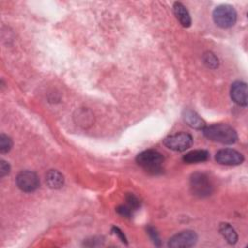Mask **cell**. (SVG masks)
<instances>
[{
	"label": "cell",
	"mask_w": 248,
	"mask_h": 248,
	"mask_svg": "<svg viewBox=\"0 0 248 248\" xmlns=\"http://www.w3.org/2000/svg\"><path fill=\"white\" fill-rule=\"evenodd\" d=\"M46 181L49 188L59 189L64 184V176L56 170H49L46 174Z\"/></svg>",
	"instance_id": "13"
},
{
	"label": "cell",
	"mask_w": 248,
	"mask_h": 248,
	"mask_svg": "<svg viewBox=\"0 0 248 248\" xmlns=\"http://www.w3.org/2000/svg\"><path fill=\"white\" fill-rule=\"evenodd\" d=\"M147 233L149 234L151 240L153 241V243H154L156 246H160V245H161V240H160L159 234H158L157 231H156L154 228L148 227V228H147Z\"/></svg>",
	"instance_id": "18"
},
{
	"label": "cell",
	"mask_w": 248,
	"mask_h": 248,
	"mask_svg": "<svg viewBox=\"0 0 248 248\" xmlns=\"http://www.w3.org/2000/svg\"><path fill=\"white\" fill-rule=\"evenodd\" d=\"M10 170H11L10 165L6 161L1 160V162H0V176L4 177L5 175L9 174Z\"/></svg>",
	"instance_id": "20"
},
{
	"label": "cell",
	"mask_w": 248,
	"mask_h": 248,
	"mask_svg": "<svg viewBox=\"0 0 248 248\" xmlns=\"http://www.w3.org/2000/svg\"><path fill=\"white\" fill-rule=\"evenodd\" d=\"M112 232L120 238V240L123 242V243H125V244H127V239H126V236H125V234H124V232L119 229V228H117V227H113L112 228Z\"/></svg>",
	"instance_id": "21"
},
{
	"label": "cell",
	"mask_w": 248,
	"mask_h": 248,
	"mask_svg": "<svg viewBox=\"0 0 248 248\" xmlns=\"http://www.w3.org/2000/svg\"><path fill=\"white\" fill-rule=\"evenodd\" d=\"M163 142L169 149L182 152L192 146L193 138L190 134L181 132L165 138Z\"/></svg>",
	"instance_id": "5"
},
{
	"label": "cell",
	"mask_w": 248,
	"mask_h": 248,
	"mask_svg": "<svg viewBox=\"0 0 248 248\" xmlns=\"http://www.w3.org/2000/svg\"><path fill=\"white\" fill-rule=\"evenodd\" d=\"M203 62L204 64L210 69H216L219 65V60L216 55L210 51L205 52L203 55Z\"/></svg>",
	"instance_id": "15"
},
{
	"label": "cell",
	"mask_w": 248,
	"mask_h": 248,
	"mask_svg": "<svg viewBox=\"0 0 248 248\" xmlns=\"http://www.w3.org/2000/svg\"><path fill=\"white\" fill-rule=\"evenodd\" d=\"M126 201H127V205H128L132 210L138 209L139 206L140 205V200H139L134 194L128 193V194L126 195Z\"/></svg>",
	"instance_id": "17"
},
{
	"label": "cell",
	"mask_w": 248,
	"mask_h": 248,
	"mask_svg": "<svg viewBox=\"0 0 248 248\" xmlns=\"http://www.w3.org/2000/svg\"><path fill=\"white\" fill-rule=\"evenodd\" d=\"M220 233L230 244H235L238 239V235L235 230L229 223H221L219 225Z\"/></svg>",
	"instance_id": "14"
},
{
	"label": "cell",
	"mask_w": 248,
	"mask_h": 248,
	"mask_svg": "<svg viewBox=\"0 0 248 248\" xmlns=\"http://www.w3.org/2000/svg\"><path fill=\"white\" fill-rule=\"evenodd\" d=\"M198 241V235L194 231H182L171 236L168 242V246L171 248L179 247H192Z\"/></svg>",
	"instance_id": "7"
},
{
	"label": "cell",
	"mask_w": 248,
	"mask_h": 248,
	"mask_svg": "<svg viewBox=\"0 0 248 248\" xmlns=\"http://www.w3.org/2000/svg\"><path fill=\"white\" fill-rule=\"evenodd\" d=\"M136 161L146 171L156 174L162 171L164 157L160 152L153 149H148L138 154Z\"/></svg>",
	"instance_id": "2"
},
{
	"label": "cell",
	"mask_w": 248,
	"mask_h": 248,
	"mask_svg": "<svg viewBox=\"0 0 248 248\" xmlns=\"http://www.w3.org/2000/svg\"><path fill=\"white\" fill-rule=\"evenodd\" d=\"M173 13L175 17L183 27H189L191 25L192 19L190 14L182 3L175 2L173 4Z\"/></svg>",
	"instance_id": "11"
},
{
	"label": "cell",
	"mask_w": 248,
	"mask_h": 248,
	"mask_svg": "<svg viewBox=\"0 0 248 248\" xmlns=\"http://www.w3.org/2000/svg\"><path fill=\"white\" fill-rule=\"evenodd\" d=\"M116 211L124 216V217H130L132 215V209L128 206V205H119L117 208H116Z\"/></svg>",
	"instance_id": "19"
},
{
	"label": "cell",
	"mask_w": 248,
	"mask_h": 248,
	"mask_svg": "<svg viewBox=\"0 0 248 248\" xmlns=\"http://www.w3.org/2000/svg\"><path fill=\"white\" fill-rule=\"evenodd\" d=\"M202 133L208 140L223 144H232L237 140L235 130L228 124L218 123L205 126L202 129Z\"/></svg>",
	"instance_id": "1"
},
{
	"label": "cell",
	"mask_w": 248,
	"mask_h": 248,
	"mask_svg": "<svg viewBox=\"0 0 248 248\" xmlns=\"http://www.w3.org/2000/svg\"><path fill=\"white\" fill-rule=\"evenodd\" d=\"M231 98L239 106H247V84L243 81H234L231 87Z\"/></svg>",
	"instance_id": "9"
},
{
	"label": "cell",
	"mask_w": 248,
	"mask_h": 248,
	"mask_svg": "<svg viewBox=\"0 0 248 248\" xmlns=\"http://www.w3.org/2000/svg\"><path fill=\"white\" fill-rule=\"evenodd\" d=\"M182 116H183L185 123L193 129L202 130L206 126L205 121L196 111H194L190 108H185Z\"/></svg>",
	"instance_id": "10"
},
{
	"label": "cell",
	"mask_w": 248,
	"mask_h": 248,
	"mask_svg": "<svg viewBox=\"0 0 248 248\" xmlns=\"http://www.w3.org/2000/svg\"><path fill=\"white\" fill-rule=\"evenodd\" d=\"M209 158V152L204 149H197L192 150L186 153L182 160L187 164H194V163H201L204 162Z\"/></svg>",
	"instance_id": "12"
},
{
	"label": "cell",
	"mask_w": 248,
	"mask_h": 248,
	"mask_svg": "<svg viewBox=\"0 0 248 248\" xmlns=\"http://www.w3.org/2000/svg\"><path fill=\"white\" fill-rule=\"evenodd\" d=\"M190 188L192 193L200 198L209 196L213 190L208 176L202 172H195L191 175Z\"/></svg>",
	"instance_id": "4"
},
{
	"label": "cell",
	"mask_w": 248,
	"mask_h": 248,
	"mask_svg": "<svg viewBox=\"0 0 248 248\" xmlns=\"http://www.w3.org/2000/svg\"><path fill=\"white\" fill-rule=\"evenodd\" d=\"M16 182L17 187L21 191L26 193H31L36 191L40 185V180L38 175L31 170L20 171L16 178Z\"/></svg>",
	"instance_id": "6"
},
{
	"label": "cell",
	"mask_w": 248,
	"mask_h": 248,
	"mask_svg": "<svg viewBox=\"0 0 248 248\" xmlns=\"http://www.w3.org/2000/svg\"><path fill=\"white\" fill-rule=\"evenodd\" d=\"M213 20L221 28H230L233 26L237 19V14L235 9L227 4L216 7L212 14Z\"/></svg>",
	"instance_id": "3"
},
{
	"label": "cell",
	"mask_w": 248,
	"mask_h": 248,
	"mask_svg": "<svg viewBox=\"0 0 248 248\" xmlns=\"http://www.w3.org/2000/svg\"><path fill=\"white\" fill-rule=\"evenodd\" d=\"M215 160L220 165L237 166L244 161V157L240 152L234 149L224 148L216 153Z\"/></svg>",
	"instance_id": "8"
},
{
	"label": "cell",
	"mask_w": 248,
	"mask_h": 248,
	"mask_svg": "<svg viewBox=\"0 0 248 248\" xmlns=\"http://www.w3.org/2000/svg\"><path fill=\"white\" fill-rule=\"evenodd\" d=\"M12 146H13V141L11 138L5 134H1L0 135V152L1 153L9 152Z\"/></svg>",
	"instance_id": "16"
}]
</instances>
